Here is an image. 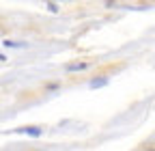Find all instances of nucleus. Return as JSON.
Listing matches in <instances>:
<instances>
[{"instance_id":"2","label":"nucleus","mask_w":155,"mask_h":151,"mask_svg":"<svg viewBox=\"0 0 155 151\" xmlns=\"http://www.w3.org/2000/svg\"><path fill=\"white\" fill-rule=\"evenodd\" d=\"M15 132H17V134H28V136H35V138L43 134V132H41V127H37V125H26V127H17Z\"/></svg>"},{"instance_id":"3","label":"nucleus","mask_w":155,"mask_h":151,"mask_svg":"<svg viewBox=\"0 0 155 151\" xmlns=\"http://www.w3.org/2000/svg\"><path fill=\"white\" fill-rule=\"evenodd\" d=\"M108 82H110V80L106 78V76H99V78L91 80V84H88V86H91V89H101V86H106Z\"/></svg>"},{"instance_id":"1","label":"nucleus","mask_w":155,"mask_h":151,"mask_svg":"<svg viewBox=\"0 0 155 151\" xmlns=\"http://www.w3.org/2000/svg\"><path fill=\"white\" fill-rule=\"evenodd\" d=\"M88 61H75V63H67L65 65V71H69V73H73V71H84V69H88Z\"/></svg>"},{"instance_id":"7","label":"nucleus","mask_w":155,"mask_h":151,"mask_svg":"<svg viewBox=\"0 0 155 151\" xmlns=\"http://www.w3.org/2000/svg\"><path fill=\"white\" fill-rule=\"evenodd\" d=\"M147 151H155V147H151V149H147Z\"/></svg>"},{"instance_id":"4","label":"nucleus","mask_w":155,"mask_h":151,"mask_svg":"<svg viewBox=\"0 0 155 151\" xmlns=\"http://www.w3.org/2000/svg\"><path fill=\"white\" fill-rule=\"evenodd\" d=\"M2 45H5V48H24L26 43H22V41H11V39H7V41H2Z\"/></svg>"},{"instance_id":"6","label":"nucleus","mask_w":155,"mask_h":151,"mask_svg":"<svg viewBox=\"0 0 155 151\" xmlns=\"http://www.w3.org/2000/svg\"><path fill=\"white\" fill-rule=\"evenodd\" d=\"M0 61H7V59H5V56H2V54H0Z\"/></svg>"},{"instance_id":"5","label":"nucleus","mask_w":155,"mask_h":151,"mask_svg":"<svg viewBox=\"0 0 155 151\" xmlns=\"http://www.w3.org/2000/svg\"><path fill=\"white\" fill-rule=\"evenodd\" d=\"M45 7H48V9H50L52 13H56V11H58V5H56V2H48Z\"/></svg>"}]
</instances>
